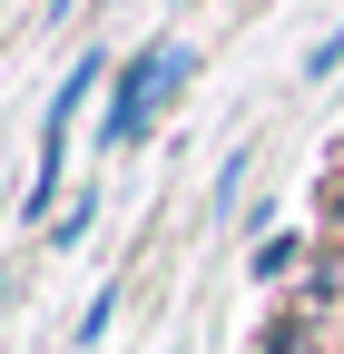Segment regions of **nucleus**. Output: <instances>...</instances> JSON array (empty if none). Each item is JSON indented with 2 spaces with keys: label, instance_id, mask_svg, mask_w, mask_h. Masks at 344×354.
Returning <instances> with one entry per match:
<instances>
[{
  "label": "nucleus",
  "instance_id": "nucleus-2",
  "mask_svg": "<svg viewBox=\"0 0 344 354\" xmlns=\"http://www.w3.org/2000/svg\"><path fill=\"white\" fill-rule=\"evenodd\" d=\"M325 69H344V20L315 39V50H305V79H325Z\"/></svg>",
  "mask_w": 344,
  "mask_h": 354
},
{
  "label": "nucleus",
  "instance_id": "nucleus-1",
  "mask_svg": "<svg viewBox=\"0 0 344 354\" xmlns=\"http://www.w3.org/2000/svg\"><path fill=\"white\" fill-rule=\"evenodd\" d=\"M187 69H197V50H187V39H148V50L118 69V88H108L99 148H138V128L157 118V99H178V79H187Z\"/></svg>",
  "mask_w": 344,
  "mask_h": 354
}]
</instances>
